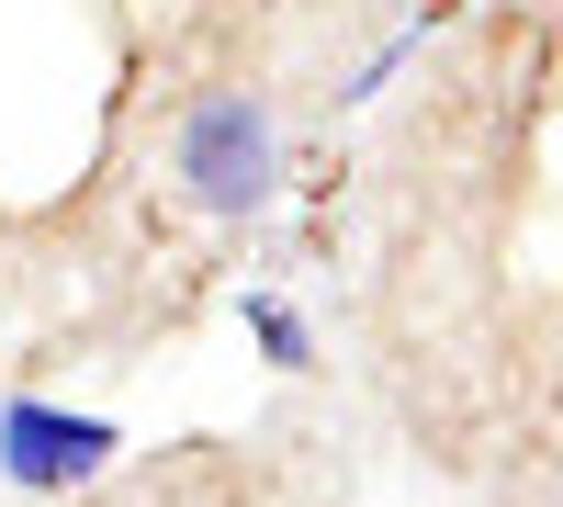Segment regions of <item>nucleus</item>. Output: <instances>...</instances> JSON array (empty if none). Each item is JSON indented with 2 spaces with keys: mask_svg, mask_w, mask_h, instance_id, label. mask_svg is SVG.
<instances>
[{
  "mask_svg": "<svg viewBox=\"0 0 563 507\" xmlns=\"http://www.w3.org/2000/svg\"><path fill=\"white\" fill-rule=\"evenodd\" d=\"M169 169H180V203L192 214H260L271 180H282V124L260 90H203L169 135Z\"/></svg>",
  "mask_w": 563,
  "mask_h": 507,
  "instance_id": "nucleus-1",
  "label": "nucleus"
}]
</instances>
